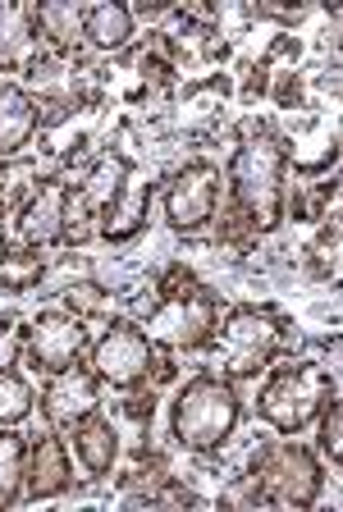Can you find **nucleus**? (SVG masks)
<instances>
[{
  "instance_id": "nucleus-12",
  "label": "nucleus",
  "mask_w": 343,
  "mask_h": 512,
  "mask_svg": "<svg viewBox=\"0 0 343 512\" xmlns=\"http://www.w3.org/2000/svg\"><path fill=\"white\" fill-rule=\"evenodd\" d=\"M74 485V462H69V439L60 430H46L28 444L23 462V494L28 499H60Z\"/></svg>"
},
{
  "instance_id": "nucleus-9",
  "label": "nucleus",
  "mask_w": 343,
  "mask_h": 512,
  "mask_svg": "<svg viewBox=\"0 0 343 512\" xmlns=\"http://www.w3.org/2000/svg\"><path fill=\"white\" fill-rule=\"evenodd\" d=\"M87 348H92V330H87L83 316H74V311H42L28 325L23 357H28V371L55 375V371H65V366L83 362Z\"/></svg>"
},
{
  "instance_id": "nucleus-22",
  "label": "nucleus",
  "mask_w": 343,
  "mask_h": 512,
  "mask_svg": "<svg viewBox=\"0 0 343 512\" xmlns=\"http://www.w3.org/2000/svg\"><path fill=\"white\" fill-rule=\"evenodd\" d=\"M151 416H156V394H151V389H147V394H142V389H129V398H124V403H115V421H129L138 448H147Z\"/></svg>"
},
{
  "instance_id": "nucleus-8",
  "label": "nucleus",
  "mask_w": 343,
  "mask_h": 512,
  "mask_svg": "<svg viewBox=\"0 0 343 512\" xmlns=\"http://www.w3.org/2000/svg\"><path fill=\"white\" fill-rule=\"evenodd\" d=\"M161 206L174 234H202L220 206V170L211 160H188L161 183Z\"/></svg>"
},
{
  "instance_id": "nucleus-1",
  "label": "nucleus",
  "mask_w": 343,
  "mask_h": 512,
  "mask_svg": "<svg viewBox=\"0 0 343 512\" xmlns=\"http://www.w3.org/2000/svg\"><path fill=\"white\" fill-rule=\"evenodd\" d=\"M289 142L270 128H247L229 156V206L220 211V243L247 252L257 238L279 234L289 197Z\"/></svg>"
},
{
  "instance_id": "nucleus-17",
  "label": "nucleus",
  "mask_w": 343,
  "mask_h": 512,
  "mask_svg": "<svg viewBox=\"0 0 343 512\" xmlns=\"http://www.w3.org/2000/svg\"><path fill=\"white\" fill-rule=\"evenodd\" d=\"M133 10L129 5H119V0H97V5H87L83 10V42L92 51H124L133 42Z\"/></svg>"
},
{
  "instance_id": "nucleus-23",
  "label": "nucleus",
  "mask_w": 343,
  "mask_h": 512,
  "mask_svg": "<svg viewBox=\"0 0 343 512\" xmlns=\"http://www.w3.org/2000/svg\"><path fill=\"white\" fill-rule=\"evenodd\" d=\"M60 302H65V311H74V316H106L110 311V293L101 284H92V279H78V284H69L65 293H60Z\"/></svg>"
},
{
  "instance_id": "nucleus-25",
  "label": "nucleus",
  "mask_w": 343,
  "mask_h": 512,
  "mask_svg": "<svg viewBox=\"0 0 343 512\" xmlns=\"http://www.w3.org/2000/svg\"><path fill=\"white\" fill-rule=\"evenodd\" d=\"M23 343H28V330H23L19 320H0V371L19 366Z\"/></svg>"
},
{
  "instance_id": "nucleus-13",
  "label": "nucleus",
  "mask_w": 343,
  "mask_h": 512,
  "mask_svg": "<svg viewBox=\"0 0 343 512\" xmlns=\"http://www.w3.org/2000/svg\"><path fill=\"white\" fill-rule=\"evenodd\" d=\"M151 197H156V179H142L138 170L129 174V183L115 192V202L101 211L97 220V234L106 243H129L147 229V211H151Z\"/></svg>"
},
{
  "instance_id": "nucleus-5",
  "label": "nucleus",
  "mask_w": 343,
  "mask_h": 512,
  "mask_svg": "<svg viewBox=\"0 0 343 512\" xmlns=\"http://www.w3.org/2000/svg\"><path fill=\"white\" fill-rule=\"evenodd\" d=\"M339 398V375L334 366L316 362V357H298V362H279L270 371V380L257 394V416L279 435H302L307 426H316V416L325 412V403Z\"/></svg>"
},
{
  "instance_id": "nucleus-3",
  "label": "nucleus",
  "mask_w": 343,
  "mask_h": 512,
  "mask_svg": "<svg viewBox=\"0 0 343 512\" xmlns=\"http://www.w3.org/2000/svg\"><path fill=\"white\" fill-rule=\"evenodd\" d=\"M238 421H243V398H238L234 380L215 371H197L193 380L179 384V394L170 403V435L188 453H220L234 439Z\"/></svg>"
},
{
  "instance_id": "nucleus-2",
  "label": "nucleus",
  "mask_w": 343,
  "mask_h": 512,
  "mask_svg": "<svg viewBox=\"0 0 343 512\" xmlns=\"http://www.w3.org/2000/svg\"><path fill=\"white\" fill-rule=\"evenodd\" d=\"M220 293L193 275L188 266H170L156 279V307L147 311V339L174 352H202L220 330Z\"/></svg>"
},
{
  "instance_id": "nucleus-14",
  "label": "nucleus",
  "mask_w": 343,
  "mask_h": 512,
  "mask_svg": "<svg viewBox=\"0 0 343 512\" xmlns=\"http://www.w3.org/2000/svg\"><path fill=\"white\" fill-rule=\"evenodd\" d=\"M42 55L37 37V5L0 0V74H19Z\"/></svg>"
},
{
  "instance_id": "nucleus-27",
  "label": "nucleus",
  "mask_w": 343,
  "mask_h": 512,
  "mask_svg": "<svg viewBox=\"0 0 343 512\" xmlns=\"http://www.w3.org/2000/svg\"><path fill=\"white\" fill-rule=\"evenodd\" d=\"M5 243H10V229H5V211H0V252H5Z\"/></svg>"
},
{
  "instance_id": "nucleus-18",
  "label": "nucleus",
  "mask_w": 343,
  "mask_h": 512,
  "mask_svg": "<svg viewBox=\"0 0 343 512\" xmlns=\"http://www.w3.org/2000/svg\"><path fill=\"white\" fill-rule=\"evenodd\" d=\"M83 10L87 5H69V0H46V5H37V37H42L46 51L74 60L78 46H83Z\"/></svg>"
},
{
  "instance_id": "nucleus-20",
  "label": "nucleus",
  "mask_w": 343,
  "mask_h": 512,
  "mask_svg": "<svg viewBox=\"0 0 343 512\" xmlns=\"http://www.w3.org/2000/svg\"><path fill=\"white\" fill-rule=\"evenodd\" d=\"M33 407H37V394H33V384H28V375H19L14 366L0 371V430L23 426L33 416Z\"/></svg>"
},
{
  "instance_id": "nucleus-26",
  "label": "nucleus",
  "mask_w": 343,
  "mask_h": 512,
  "mask_svg": "<svg viewBox=\"0 0 343 512\" xmlns=\"http://www.w3.org/2000/svg\"><path fill=\"white\" fill-rule=\"evenodd\" d=\"M275 101H279V106H284V110H289V106H298V101H302V78L293 74V69H289V74H279Z\"/></svg>"
},
{
  "instance_id": "nucleus-4",
  "label": "nucleus",
  "mask_w": 343,
  "mask_h": 512,
  "mask_svg": "<svg viewBox=\"0 0 343 512\" xmlns=\"http://www.w3.org/2000/svg\"><path fill=\"white\" fill-rule=\"evenodd\" d=\"M293 325L275 307H229L220 316V330L206 348L220 352V375L225 380H257L293 348Z\"/></svg>"
},
{
  "instance_id": "nucleus-7",
  "label": "nucleus",
  "mask_w": 343,
  "mask_h": 512,
  "mask_svg": "<svg viewBox=\"0 0 343 512\" xmlns=\"http://www.w3.org/2000/svg\"><path fill=\"white\" fill-rule=\"evenodd\" d=\"M92 375H97L101 384H110V389H142V384L156 375V366H161V357H156V343L147 339V330H142L138 320H124L115 316L101 330V339L92 343Z\"/></svg>"
},
{
  "instance_id": "nucleus-24",
  "label": "nucleus",
  "mask_w": 343,
  "mask_h": 512,
  "mask_svg": "<svg viewBox=\"0 0 343 512\" xmlns=\"http://www.w3.org/2000/svg\"><path fill=\"white\" fill-rule=\"evenodd\" d=\"M343 407H339V398L334 403H325V412L316 416V444H321V453L330 458V467H339L343 462Z\"/></svg>"
},
{
  "instance_id": "nucleus-11",
  "label": "nucleus",
  "mask_w": 343,
  "mask_h": 512,
  "mask_svg": "<svg viewBox=\"0 0 343 512\" xmlns=\"http://www.w3.org/2000/svg\"><path fill=\"white\" fill-rule=\"evenodd\" d=\"M65 206H69V179L60 174H46L37 183V192L23 202L19 211V238L23 247L33 252H46V247H60L69 234V220H65Z\"/></svg>"
},
{
  "instance_id": "nucleus-21",
  "label": "nucleus",
  "mask_w": 343,
  "mask_h": 512,
  "mask_svg": "<svg viewBox=\"0 0 343 512\" xmlns=\"http://www.w3.org/2000/svg\"><path fill=\"white\" fill-rule=\"evenodd\" d=\"M307 275L339 288V215L321 220V234L307 247Z\"/></svg>"
},
{
  "instance_id": "nucleus-19",
  "label": "nucleus",
  "mask_w": 343,
  "mask_h": 512,
  "mask_svg": "<svg viewBox=\"0 0 343 512\" xmlns=\"http://www.w3.org/2000/svg\"><path fill=\"white\" fill-rule=\"evenodd\" d=\"M23 462H28V439L19 430H0V508H14L23 499Z\"/></svg>"
},
{
  "instance_id": "nucleus-10",
  "label": "nucleus",
  "mask_w": 343,
  "mask_h": 512,
  "mask_svg": "<svg viewBox=\"0 0 343 512\" xmlns=\"http://www.w3.org/2000/svg\"><path fill=\"white\" fill-rule=\"evenodd\" d=\"M97 407H101V380L92 375V366H83V362L46 375V389L37 394V412L46 416L51 430H69L74 421H83L87 412H97Z\"/></svg>"
},
{
  "instance_id": "nucleus-16",
  "label": "nucleus",
  "mask_w": 343,
  "mask_h": 512,
  "mask_svg": "<svg viewBox=\"0 0 343 512\" xmlns=\"http://www.w3.org/2000/svg\"><path fill=\"white\" fill-rule=\"evenodd\" d=\"M42 110L23 83H0V160H14L33 147Z\"/></svg>"
},
{
  "instance_id": "nucleus-6",
  "label": "nucleus",
  "mask_w": 343,
  "mask_h": 512,
  "mask_svg": "<svg viewBox=\"0 0 343 512\" xmlns=\"http://www.w3.org/2000/svg\"><path fill=\"white\" fill-rule=\"evenodd\" d=\"M243 480L252 503H266V508H311L325 490L321 458L293 435L261 444Z\"/></svg>"
},
{
  "instance_id": "nucleus-15",
  "label": "nucleus",
  "mask_w": 343,
  "mask_h": 512,
  "mask_svg": "<svg viewBox=\"0 0 343 512\" xmlns=\"http://www.w3.org/2000/svg\"><path fill=\"white\" fill-rule=\"evenodd\" d=\"M69 444H74V458L78 467L87 471V476H110L119 462V448H124V439H119V426L110 421V416L87 412L83 421H74L69 426Z\"/></svg>"
}]
</instances>
